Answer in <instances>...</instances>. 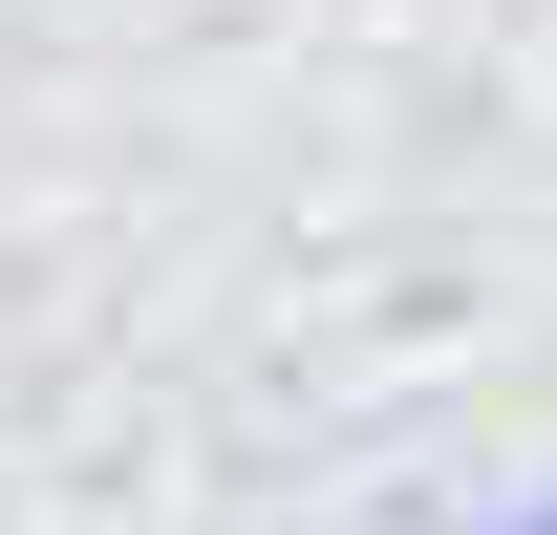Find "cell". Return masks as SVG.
<instances>
[{"label": "cell", "instance_id": "6da1fadb", "mask_svg": "<svg viewBox=\"0 0 557 535\" xmlns=\"http://www.w3.org/2000/svg\"><path fill=\"white\" fill-rule=\"evenodd\" d=\"M515 535H557V514H515Z\"/></svg>", "mask_w": 557, "mask_h": 535}]
</instances>
